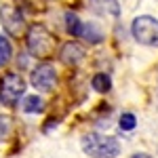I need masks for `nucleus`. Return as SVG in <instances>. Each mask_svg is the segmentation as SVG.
<instances>
[{
    "label": "nucleus",
    "mask_w": 158,
    "mask_h": 158,
    "mask_svg": "<svg viewBox=\"0 0 158 158\" xmlns=\"http://www.w3.org/2000/svg\"><path fill=\"white\" fill-rule=\"evenodd\" d=\"M80 146H82L85 154H89V156H93V158H116L120 154L118 139L110 137V135H101V133L82 135Z\"/></svg>",
    "instance_id": "nucleus-1"
},
{
    "label": "nucleus",
    "mask_w": 158,
    "mask_h": 158,
    "mask_svg": "<svg viewBox=\"0 0 158 158\" xmlns=\"http://www.w3.org/2000/svg\"><path fill=\"white\" fill-rule=\"evenodd\" d=\"M25 44H27L30 55L44 59V57H49L51 53L55 51V36L44 25H32L25 32Z\"/></svg>",
    "instance_id": "nucleus-2"
},
{
    "label": "nucleus",
    "mask_w": 158,
    "mask_h": 158,
    "mask_svg": "<svg viewBox=\"0 0 158 158\" xmlns=\"http://www.w3.org/2000/svg\"><path fill=\"white\" fill-rule=\"evenodd\" d=\"M131 32L139 44L158 49V19L150 17V15H139L133 19Z\"/></svg>",
    "instance_id": "nucleus-3"
},
{
    "label": "nucleus",
    "mask_w": 158,
    "mask_h": 158,
    "mask_svg": "<svg viewBox=\"0 0 158 158\" xmlns=\"http://www.w3.org/2000/svg\"><path fill=\"white\" fill-rule=\"evenodd\" d=\"M23 91H25L23 76H19V74H15V72L4 74V78L0 82V101L13 103V101H17V99L21 97Z\"/></svg>",
    "instance_id": "nucleus-4"
},
{
    "label": "nucleus",
    "mask_w": 158,
    "mask_h": 158,
    "mask_svg": "<svg viewBox=\"0 0 158 158\" xmlns=\"http://www.w3.org/2000/svg\"><path fill=\"white\" fill-rule=\"evenodd\" d=\"M0 23L4 25V30H6L11 36H21V34L27 32V30H25L23 15L17 11V9H13V6H2V9H0Z\"/></svg>",
    "instance_id": "nucleus-5"
},
{
    "label": "nucleus",
    "mask_w": 158,
    "mask_h": 158,
    "mask_svg": "<svg viewBox=\"0 0 158 158\" xmlns=\"http://www.w3.org/2000/svg\"><path fill=\"white\" fill-rule=\"evenodd\" d=\"M55 85H57V72L51 63H42L32 72V86H36L38 91L49 93L55 89Z\"/></svg>",
    "instance_id": "nucleus-6"
},
{
    "label": "nucleus",
    "mask_w": 158,
    "mask_h": 158,
    "mask_svg": "<svg viewBox=\"0 0 158 158\" xmlns=\"http://www.w3.org/2000/svg\"><path fill=\"white\" fill-rule=\"evenodd\" d=\"M86 51L82 44H78V42H68V44H63L61 47V53H59V59L61 63H65V65H78L80 61L85 59Z\"/></svg>",
    "instance_id": "nucleus-7"
},
{
    "label": "nucleus",
    "mask_w": 158,
    "mask_h": 158,
    "mask_svg": "<svg viewBox=\"0 0 158 158\" xmlns=\"http://www.w3.org/2000/svg\"><path fill=\"white\" fill-rule=\"evenodd\" d=\"M89 4L99 15H108V17H118L120 15V2L118 0H89Z\"/></svg>",
    "instance_id": "nucleus-8"
},
{
    "label": "nucleus",
    "mask_w": 158,
    "mask_h": 158,
    "mask_svg": "<svg viewBox=\"0 0 158 158\" xmlns=\"http://www.w3.org/2000/svg\"><path fill=\"white\" fill-rule=\"evenodd\" d=\"M42 108H44V101L38 95H27L21 103V110L25 114H38V112H42Z\"/></svg>",
    "instance_id": "nucleus-9"
},
{
    "label": "nucleus",
    "mask_w": 158,
    "mask_h": 158,
    "mask_svg": "<svg viewBox=\"0 0 158 158\" xmlns=\"http://www.w3.org/2000/svg\"><path fill=\"white\" fill-rule=\"evenodd\" d=\"M80 36L85 38V40H89V44H99V42L103 40V34L99 32L97 25H93V23L82 25V34H80Z\"/></svg>",
    "instance_id": "nucleus-10"
},
{
    "label": "nucleus",
    "mask_w": 158,
    "mask_h": 158,
    "mask_svg": "<svg viewBox=\"0 0 158 158\" xmlns=\"http://www.w3.org/2000/svg\"><path fill=\"white\" fill-rule=\"evenodd\" d=\"M91 86H93L97 93L106 95L110 89H112V78H110L108 74H95V76H93V80H91Z\"/></svg>",
    "instance_id": "nucleus-11"
},
{
    "label": "nucleus",
    "mask_w": 158,
    "mask_h": 158,
    "mask_svg": "<svg viewBox=\"0 0 158 158\" xmlns=\"http://www.w3.org/2000/svg\"><path fill=\"white\" fill-rule=\"evenodd\" d=\"M82 21L78 19L76 13H65V30L72 34V36H80L82 34Z\"/></svg>",
    "instance_id": "nucleus-12"
},
{
    "label": "nucleus",
    "mask_w": 158,
    "mask_h": 158,
    "mask_svg": "<svg viewBox=\"0 0 158 158\" xmlns=\"http://www.w3.org/2000/svg\"><path fill=\"white\" fill-rule=\"evenodd\" d=\"M11 55H13V47H11V42H9L6 38L0 34V68L9 63Z\"/></svg>",
    "instance_id": "nucleus-13"
},
{
    "label": "nucleus",
    "mask_w": 158,
    "mask_h": 158,
    "mask_svg": "<svg viewBox=\"0 0 158 158\" xmlns=\"http://www.w3.org/2000/svg\"><path fill=\"white\" fill-rule=\"evenodd\" d=\"M118 124H120L122 131H133L135 127H137V118H135V114H131V112H124L120 116V120H118Z\"/></svg>",
    "instance_id": "nucleus-14"
},
{
    "label": "nucleus",
    "mask_w": 158,
    "mask_h": 158,
    "mask_svg": "<svg viewBox=\"0 0 158 158\" xmlns=\"http://www.w3.org/2000/svg\"><path fill=\"white\" fill-rule=\"evenodd\" d=\"M9 133H11V118L4 116V114H0V141L6 139Z\"/></svg>",
    "instance_id": "nucleus-15"
},
{
    "label": "nucleus",
    "mask_w": 158,
    "mask_h": 158,
    "mask_svg": "<svg viewBox=\"0 0 158 158\" xmlns=\"http://www.w3.org/2000/svg\"><path fill=\"white\" fill-rule=\"evenodd\" d=\"M131 158H150V156H148V154H133Z\"/></svg>",
    "instance_id": "nucleus-16"
}]
</instances>
